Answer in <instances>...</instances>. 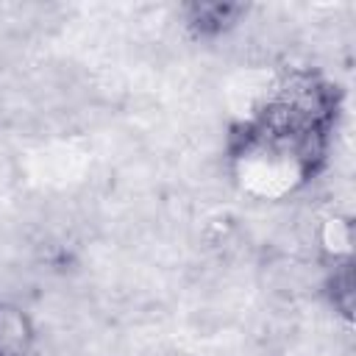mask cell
<instances>
[{
  "mask_svg": "<svg viewBox=\"0 0 356 356\" xmlns=\"http://www.w3.org/2000/svg\"><path fill=\"white\" fill-rule=\"evenodd\" d=\"M337 117V92L312 72H292L245 128L239 159L245 167L267 161L270 170L306 178L325 153Z\"/></svg>",
  "mask_w": 356,
  "mask_h": 356,
  "instance_id": "cell-1",
  "label": "cell"
},
{
  "mask_svg": "<svg viewBox=\"0 0 356 356\" xmlns=\"http://www.w3.org/2000/svg\"><path fill=\"white\" fill-rule=\"evenodd\" d=\"M31 345H33L31 317L14 303H0V356H25Z\"/></svg>",
  "mask_w": 356,
  "mask_h": 356,
  "instance_id": "cell-3",
  "label": "cell"
},
{
  "mask_svg": "<svg viewBox=\"0 0 356 356\" xmlns=\"http://www.w3.org/2000/svg\"><path fill=\"white\" fill-rule=\"evenodd\" d=\"M328 295H331L334 309L342 317H350V309H353V267H350L348 259L334 267V275L328 278Z\"/></svg>",
  "mask_w": 356,
  "mask_h": 356,
  "instance_id": "cell-4",
  "label": "cell"
},
{
  "mask_svg": "<svg viewBox=\"0 0 356 356\" xmlns=\"http://www.w3.org/2000/svg\"><path fill=\"white\" fill-rule=\"evenodd\" d=\"M242 14H245V6L239 3H189L186 6V22L197 36H217L228 31Z\"/></svg>",
  "mask_w": 356,
  "mask_h": 356,
  "instance_id": "cell-2",
  "label": "cell"
}]
</instances>
